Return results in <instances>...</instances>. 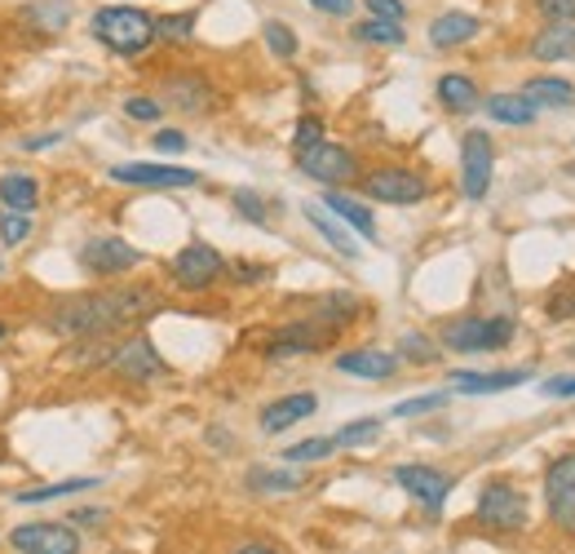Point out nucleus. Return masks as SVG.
<instances>
[{"label": "nucleus", "instance_id": "c756f323", "mask_svg": "<svg viewBox=\"0 0 575 554\" xmlns=\"http://www.w3.org/2000/svg\"><path fill=\"white\" fill-rule=\"evenodd\" d=\"M249 493H262V497H275V493H296L301 484H305V475L296 471V466H253L249 471Z\"/></svg>", "mask_w": 575, "mask_h": 554}, {"label": "nucleus", "instance_id": "cd10ccee", "mask_svg": "<svg viewBox=\"0 0 575 554\" xmlns=\"http://www.w3.org/2000/svg\"><path fill=\"white\" fill-rule=\"evenodd\" d=\"M0 204L13 213H36L40 209V178L22 173V169L0 173Z\"/></svg>", "mask_w": 575, "mask_h": 554}, {"label": "nucleus", "instance_id": "9d476101", "mask_svg": "<svg viewBox=\"0 0 575 554\" xmlns=\"http://www.w3.org/2000/svg\"><path fill=\"white\" fill-rule=\"evenodd\" d=\"M492 173H496V138L487 129H470L461 138V191L465 200H487L492 191Z\"/></svg>", "mask_w": 575, "mask_h": 554}, {"label": "nucleus", "instance_id": "473e14b6", "mask_svg": "<svg viewBox=\"0 0 575 554\" xmlns=\"http://www.w3.org/2000/svg\"><path fill=\"white\" fill-rule=\"evenodd\" d=\"M98 480H62V484H44V488H22L13 493L18 506H40V502H58V497H75V493H93Z\"/></svg>", "mask_w": 575, "mask_h": 554}, {"label": "nucleus", "instance_id": "a18cd8bd", "mask_svg": "<svg viewBox=\"0 0 575 554\" xmlns=\"http://www.w3.org/2000/svg\"><path fill=\"white\" fill-rule=\"evenodd\" d=\"M367 18H385V22H407V4L403 0H363Z\"/></svg>", "mask_w": 575, "mask_h": 554}, {"label": "nucleus", "instance_id": "bb28decb", "mask_svg": "<svg viewBox=\"0 0 575 554\" xmlns=\"http://www.w3.org/2000/svg\"><path fill=\"white\" fill-rule=\"evenodd\" d=\"M483 111H487V120H496V124H510V129H527V124H536V107L514 89V93H487L483 98Z\"/></svg>", "mask_w": 575, "mask_h": 554}, {"label": "nucleus", "instance_id": "a19ab883", "mask_svg": "<svg viewBox=\"0 0 575 554\" xmlns=\"http://www.w3.org/2000/svg\"><path fill=\"white\" fill-rule=\"evenodd\" d=\"M447 400H452V391H430V395H416V400H399L394 417H425V413L447 409Z\"/></svg>", "mask_w": 575, "mask_h": 554}, {"label": "nucleus", "instance_id": "c85d7f7f", "mask_svg": "<svg viewBox=\"0 0 575 554\" xmlns=\"http://www.w3.org/2000/svg\"><path fill=\"white\" fill-rule=\"evenodd\" d=\"M310 315H319L323 324H332L336 333H345L350 324H359L363 302H359L354 293H323V298H314V302H310Z\"/></svg>", "mask_w": 575, "mask_h": 554}, {"label": "nucleus", "instance_id": "4468645a", "mask_svg": "<svg viewBox=\"0 0 575 554\" xmlns=\"http://www.w3.org/2000/svg\"><path fill=\"white\" fill-rule=\"evenodd\" d=\"M545 506H549V520L567 537H575V453L549 457V466H545Z\"/></svg>", "mask_w": 575, "mask_h": 554}, {"label": "nucleus", "instance_id": "ddd939ff", "mask_svg": "<svg viewBox=\"0 0 575 554\" xmlns=\"http://www.w3.org/2000/svg\"><path fill=\"white\" fill-rule=\"evenodd\" d=\"M111 182L120 187H142V191H182V187H195L200 173L186 169V164H151V160H129V164H115L107 173Z\"/></svg>", "mask_w": 575, "mask_h": 554}, {"label": "nucleus", "instance_id": "49530a36", "mask_svg": "<svg viewBox=\"0 0 575 554\" xmlns=\"http://www.w3.org/2000/svg\"><path fill=\"white\" fill-rule=\"evenodd\" d=\"M541 395H545V400H575V373L545 377V382H541Z\"/></svg>", "mask_w": 575, "mask_h": 554}, {"label": "nucleus", "instance_id": "aec40b11", "mask_svg": "<svg viewBox=\"0 0 575 554\" xmlns=\"http://www.w3.org/2000/svg\"><path fill=\"white\" fill-rule=\"evenodd\" d=\"M532 382V369H496V373H474V369H456L447 377V391H465V395H496V391H514Z\"/></svg>", "mask_w": 575, "mask_h": 554}, {"label": "nucleus", "instance_id": "dca6fc26", "mask_svg": "<svg viewBox=\"0 0 575 554\" xmlns=\"http://www.w3.org/2000/svg\"><path fill=\"white\" fill-rule=\"evenodd\" d=\"M394 484H399L407 497H416L425 511H443L447 497H452V488H456L452 475H443V471H434V466H421V462L394 466Z\"/></svg>", "mask_w": 575, "mask_h": 554}, {"label": "nucleus", "instance_id": "2f4dec72", "mask_svg": "<svg viewBox=\"0 0 575 554\" xmlns=\"http://www.w3.org/2000/svg\"><path fill=\"white\" fill-rule=\"evenodd\" d=\"M350 36H354L359 44H376V49H399V44H407L403 22H385V18H363V22H354Z\"/></svg>", "mask_w": 575, "mask_h": 554}, {"label": "nucleus", "instance_id": "0eeeda50", "mask_svg": "<svg viewBox=\"0 0 575 554\" xmlns=\"http://www.w3.org/2000/svg\"><path fill=\"white\" fill-rule=\"evenodd\" d=\"M359 191L372 204H421L430 200V178L407 164H376V169H363Z\"/></svg>", "mask_w": 575, "mask_h": 554}, {"label": "nucleus", "instance_id": "7c9ffc66", "mask_svg": "<svg viewBox=\"0 0 575 554\" xmlns=\"http://www.w3.org/2000/svg\"><path fill=\"white\" fill-rule=\"evenodd\" d=\"M195 27H200V9H173V13H155V40L160 44H191L195 40Z\"/></svg>", "mask_w": 575, "mask_h": 554}, {"label": "nucleus", "instance_id": "4c0bfd02", "mask_svg": "<svg viewBox=\"0 0 575 554\" xmlns=\"http://www.w3.org/2000/svg\"><path fill=\"white\" fill-rule=\"evenodd\" d=\"M120 111H124L133 124H160V120H164V102H160L155 93H129V98L120 102Z\"/></svg>", "mask_w": 575, "mask_h": 554}, {"label": "nucleus", "instance_id": "4be33fe9", "mask_svg": "<svg viewBox=\"0 0 575 554\" xmlns=\"http://www.w3.org/2000/svg\"><path fill=\"white\" fill-rule=\"evenodd\" d=\"M434 98H438V107L452 111V115H470V111L483 107V89H478V80L465 75V71H443V75L434 80Z\"/></svg>", "mask_w": 575, "mask_h": 554}, {"label": "nucleus", "instance_id": "3c124183", "mask_svg": "<svg viewBox=\"0 0 575 554\" xmlns=\"http://www.w3.org/2000/svg\"><path fill=\"white\" fill-rule=\"evenodd\" d=\"M107 520V511H98V506H80V511H71V528H93V524H102Z\"/></svg>", "mask_w": 575, "mask_h": 554}, {"label": "nucleus", "instance_id": "f257e3e1", "mask_svg": "<svg viewBox=\"0 0 575 554\" xmlns=\"http://www.w3.org/2000/svg\"><path fill=\"white\" fill-rule=\"evenodd\" d=\"M155 311H164L160 289H151V284H111V289L58 298L44 311V329L53 338H67V342H89V338H115L124 329H138Z\"/></svg>", "mask_w": 575, "mask_h": 554}, {"label": "nucleus", "instance_id": "ea45409f", "mask_svg": "<svg viewBox=\"0 0 575 554\" xmlns=\"http://www.w3.org/2000/svg\"><path fill=\"white\" fill-rule=\"evenodd\" d=\"M323 138H327V129H323V115H314V111L296 115V124H292V155H296V151H310V147H319Z\"/></svg>", "mask_w": 575, "mask_h": 554}, {"label": "nucleus", "instance_id": "412c9836", "mask_svg": "<svg viewBox=\"0 0 575 554\" xmlns=\"http://www.w3.org/2000/svg\"><path fill=\"white\" fill-rule=\"evenodd\" d=\"M536 111H567L575 107V84L558 71H541V75H527L523 89H518Z\"/></svg>", "mask_w": 575, "mask_h": 554}, {"label": "nucleus", "instance_id": "f8f14e48", "mask_svg": "<svg viewBox=\"0 0 575 554\" xmlns=\"http://www.w3.org/2000/svg\"><path fill=\"white\" fill-rule=\"evenodd\" d=\"M142 262H147V253L133 249V244L120 240V235H98V240H89V244L80 249V266H84L93 280H120V275H129V271L142 266Z\"/></svg>", "mask_w": 575, "mask_h": 554}, {"label": "nucleus", "instance_id": "6e6d98bb", "mask_svg": "<svg viewBox=\"0 0 575 554\" xmlns=\"http://www.w3.org/2000/svg\"><path fill=\"white\" fill-rule=\"evenodd\" d=\"M4 338H9V324H4V320H0V342H4Z\"/></svg>", "mask_w": 575, "mask_h": 554}, {"label": "nucleus", "instance_id": "1a4fd4ad", "mask_svg": "<svg viewBox=\"0 0 575 554\" xmlns=\"http://www.w3.org/2000/svg\"><path fill=\"white\" fill-rule=\"evenodd\" d=\"M341 333L332 324H323L319 315H301V320H288L280 324L266 342H262V355L266 360H296V355H314L323 346H332Z\"/></svg>", "mask_w": 575, "mask_h": 554}, {"label": "nucleus", "instance_id": "603ef678", "mask_svg": "<svg viewBox=\"0 0 575 554\" xmlns=\"http://www.w3.org/2000/svg\"><path fill=\"white\" fill-rule=\"evenodd\" d=\"M231 554H284V551L271 546V542H244V546H235Z\"/></svg>", "mask_w": 575, "mask_h": 554}, {"label": "nucleus", "instance_id": "f704fd0d", "mask_svg": "<svg viewBox=\"0 0 575 554\" xmlns=\"http://www.w3.org/2000/svg\"><path fill=\"white\" fill-rule=\"evenodd\" d=\"M403 364H416V369H430L438 364V342L430 333H403L399 338V351H394Z\"/></svg>", "mask_w": 575, "mask_h": 554}, {"label": "nucleus", "instance_id": "09e8293b", "mask_svg": "<svg viewBox=\"0 0 575 554\" xmlns=\"http://www.w3.org/2000/svg\"><path fill=\"white\" fill-rule=\"evenodd\" d=\"M231 275H235L240 284H262V280H271V266H258V262H235V266H231Z\"/></svg>", "mask_w": 575, "mask_h": 554}, {"label": "nucleus", "instance_id": "5701e85b", "mask_svg": "<svg viewBox=\"0 0 575 554\" xmlns=\"http://www.w3.org/2000/svg\"><path fill=\"white\" fill-rule=\"evenodd\" d=\"M75 18V4L71 0H22L18 9V22L31 27L36 36H62Z\"/></svg>", "mask_w": 575, "mask_h": 554}, {"label": "nucleus", "instance_id": "4d7b16f0", "mask_svg": "<svg viewBox=\"0 0 575 554\" xmlns=\"http://www.w3.org/2000/svg\"><path fill=\"white\" fill-rule=\"evenodd\" d=\"M0 275H4V262H0Z\"/></svg>", "mask_w": 575, "mask_h": 554}, {"label": "nucleus", "instance_id": "72a5a7b5", "mask_svg": "<svg viewBox=\"0 0 575 554\" xmlns=\"http://www.w3.org/2000/svg\"><path fill=\"white\" fill-rule=\"evenodd\" d=\"M262 40H266V49H271L280 62H292V58L301 53V36L288 27L284 18H266V22H262Z\"/></svg>", "mask_w": 575, "mask_h": 554}, {"label": "nucleus", "instance_id": "423d86ee", "mask_svg": "<svg viewBox=\"0 0 575 554\" xmlns=\"http://www.w3.org/2000/svg\"><path fill=\"white\" fill-rule=\"evenodd\" d=\"M169 275H173V284H178L182 293H209V289H218V284L231 275V262H226L222 249H213L209 240H191L186 249L173 253Z\"/></svg>", "mask_w": 575, "mask_h": 554}, {"label": "nucleus", "instance_id": "6ab92c4d", "mask_svg": "<svg viewBox=\"0 0 575 554\" xmlns=\"http://www.w3.org/2000/svg\"><path fill=\"white\" fill-rule=\"evenodd\" d=\"M314 413H319V395L292 391V395H280L275 404L262 409L258 426H262V435H284L288 426H296V422H305V417H314Z\"/></svg>", "mask_w": 575, "mask_h": 554}, {"label": "nucleus", "instance_id": "58836bf2", "mask_svg": "<svg viewBox=\"0 0 575 554\" xmlns=\"http://www.w3.org/2000/svg\"><path fill=\"white\" fill-rule=\"evenodd\" d=\"M332 440H336V449H363V444H376V440H381V417H359V422L341 426Z\"/></svg>", "mask_w": 575, "mask_h": 554}, {"label": "nucleus", "instance_id": "8fccbe9b", "mask_svg": "<svg viewBox=\"0 0 575 554\" xmlns=\"http://www.w3.org/2000/svg\"><path fill=\"white\" fill-rule=\"evenodd\" d=\"M354 4H359V0H310V9L323 13V18H350Z\"/></svg>", "mask_w": 575, "mask_h": 554}, {"label": "nucleus", "instance_id": "e433bc0d", "mask_svg": "<svg viewBox=\"0 0 575 554\" xmlns=\"http://www.w3.org/2000/svg\"><path fill=\"white\" fill-rule=\"evenodd\" d=\"M231 204H235V213H240L244 222H253V226H271V204H266V195H262V191L240 187V191L231 195Z\"/></svg>", "mask_w": 575, "mask_h": 554}, {"label": "nucleus", "instance_id": "393cba45", "mask_svg": "<svg viewBox=\"0 0 575 554\" xmlns=\"http://www.w3.org/2000/svg\"><path fill=\"white\" fill-rule=\"evenodd\" d=\"M323 209L327 213H336L350 231H359L363 240H376L381 231H376V218H372V209L363 204V200H354V195H345V191H336V187H323Z\"/></svg>", "mask_w": 575, "mask_h": 554}, {"label": "nucleus", "instance_id": "2eb2a0df", "mask_svg": "<svg viewBox=\"0 0 575 554\" xmlns=\"http://www.w3.org/2000/svg\"><path fill=\"white\" fill-rule=\"evenodd\" d=\"M9 546L18 554H80V533L71 524H18L9 533Z\"/></svg>", "mask_w": 575, "mask_h": 554}, {"label": "nucleus", "instance_id": "7ed1b4c3", "mask_svg": "<svg viewBox=\"0 0 575 554\" xmlns=\"http://www.w3.org/2000/svg\"><path fill=\"white\" fill-rule=\"evenodd\" d=\"M155 98L164 102V111H182V115H213L222 107V89L204 67H169L155 80Z\"/></svg>", "mask_w": 575, "mask_h": 554}, {"label": "nucleus", "instance_id": "c03bdc74", "mask_svg": "<svg viewBox=\"0 0 575 554\" xmlns=\"http://www.w3.org/2000/svg\"><path fill=\"white\" fill-rule=\"evenodd\" d=\"M541 22H575V0H532Z\"/></svg>", "mask_w": 575, "mask_h": 554}, {"label": "nucleus", "instance_id": "5fc2aeb1", "mask_svg": "<svg viewBox=\"0 0 575 554\" xmlns=\"http://www.w3.org/2000/svg\"><path fill=\"white\" fill-rule=\"evenodd\" d=\"M4 462H9V449H4V440H0V466H4Z\"/></svg>", "mask_w": 575, "mask_h": 554}, {"label": "nucleus", "instance_id": "9b49d317", "mask_svg": "<svg viewBox=\"0 0 575 554\" xmlns=\"http://www.w3.org/2000/svg\"><path fill=\"white\" fill-rule=\"evenodd\" d=\"M107 373L120 377V382H129V386H147V382L164 377L169 364H164V355L155 351V342H151L147 333H133V338L115 342V355H111Z\"/></svg>", "mask_w": 575, "mask_h": 554}, {"label": "nucleus", "instance_id": "864d4df0", "mask_svg": "<svg viewBox=\"0 0 575 554\" xmlns=\"http://www.w3.org/2000/svg\"><path fill=\"white\" fill-rule=\"evenodd\" d=\"M53 142H62V133H49V138H27L22 147H27V151H40V147H53Z\"/></svg>", "mask_w": 575, "mask_h": 554}, {"label": "nucleus", "instance_id": "de8ad7c7", "mask_svg": "<svg viewBox=\"0 0 575 554\" xmlns=\"http://www.w3.org/2000/svg\"><path fill=\"white\" fill-rule=\"evenodd\" d=\"M545 315H549V320H575V289L554 293V298L545 302Z\"/></svg>", "mask_w": 575, "mask_h": 554}, {"label": "nucleus", "instance_id": "a211bd4d", "mask_svg": "<svg viewBox=\"0 0 575 554\" xmlns=\"http://www.w3.org/2000/svg\"><path fill=\"white\" fill-rule=\"evenodd\" d=\"M425 36H430V44L443 49V53H447V49H465V44H474V40L483 36V18H474V13H465V9H447V13L430 18Z\"/></svg>", "mask_w": 575, "mask_h": 554}, {"label": "nucleus", "instance_id": "20e7f679", "mask_svg": "<svg viewBox=\"0 0 575 554\" xmlns=\"http://www.w3.org/2000/svg\"><path fill=\"white\" fill-rule=\"evenodd\" d=\"M518 333V320L514 315H461V320H447L438 342L456 355H483V351H505Z\"/></svg>", "mask_w": 575, "mask_h": 554}, {"label": "nucleus", "instance_id": "f3484780", "mask_svg": "<svg viewBox=\"0 0 575 554\" xmlns=\"http://www.w3.org/2000/svg\"><path fill=\"white\" fill-rule=\"evenodd\" d=\"M399 355L394 351H376V346H354V351H341L336 360H332V369L336 373H345V377H363V382H390L394 373H399Z\"/></svg>", "mask_w": 575, "mask_h": 554}, {"label": "nucleus", "instance_id": "c9c22d12", "mask_svg": "<svg viewBox=\"0 0 575 554\" xmlns=\"http://www.w3.org/2000/svg\"><path fill=\"white\" fill-rule=\"evenodd\" d=\"M332 453H336V440L332 435H314V440H301V444L284 449V462L288 466H310V462H323Z\"/></svg>", "mask_w": 575, "mask_h": 554}, {"label": "nucleus", "instance_id": "a878e982", "mask_svg": "<svg viewBox=\"0 0 575 554\" xmlns=\"http://www.w3.org/2000/svg\"><path fill=\"white\" fill-rule=\"evenodd\" d=\"M301 213H305V222H310V226H314V231H319V235L327 240V249H332V253H341V258H350V262H354V258L363 253V249H359V244L350 240L345 222H341L336 213H327L323 204H301Z\"/></svg>", "mask_w": 575, "mask_h": 554}, {"label": "nucleus", "instance_id": "39448f33", "mask_svg": "<svg viewBox=\"0 0 575 554\" xmlns=\"http://www.w3.org/2000/svg\"><path fill=\"white\" fill-rule=\"evenodd\" d=\"M474 520L487 524L492 533H523L527 520H532V506H527V493L514 484V480H487L483 493H478V506H474Z\"/></svg>", "mask_w": 575, "mask_h": 554}, {"label": "nucleus", "instance_id": "b1692460", "mask_svg": "<svg viewBox=\"0 0 575 554\" xmlns=\"http://www.w3.org/2000/svg\"><path fill=\"white\" fill-rule=\"evenodd\" d=\"M527 53H532L536 62H549V67L575 62V22H545V27L527 40Z\"/></svg>", "mask_w": 575, "mask_h": 554}, {"label": "nucleus", "instance_id": "37998d69", "mask_svg": "<svg viewBox=\"0 0 575 554\" xmlns=\"http://www.w3.org/2000/svg\"><path fill=\"white\" fill-rule=\"evenodd\" d=\"M151 147H155L160 155H182V151L191 147V138H186L182 129H160V124H155V133H151Z\"/></svg>", "mask_w": 575, "mask_h": 554}, {"label": "nucleus", "instance_id": "79ce46f5", "mask_svg": "<svg viewBox=\"0 0 575 554\" xmlns=\"http://www.w3.org/2000/svg\"><path fill=\"white\" fill-rule=\"evenodd\" d=\"M27 235H31V213L0 209V244H4V249H18Z\"/></svg>", "mask_w": 575, "mask_h": 554}, {"label": "nucleus", "instance_id": "f03ea898", "mask_svg": "<svg viewBox=\"0 0 575 554\" xmlns=\"http://www.w3.org/2000/svg\"><path fill=\"white\" fill-rule=\"evenodd\" d=\"M89 31L115 58H142L151 44H160L155 40V13L138 9V4H102L89 18Z\"/></svg>", "mask_w": 575, "mask_h": 554}, {"label": "nucleus", "instance_id": "6e6552de", "mask_svg": "<svg viewBox=\"0 0 575 554\" xmlns=\"http://www.w3.org/2000/svg\"><path fill=\"white\" fill-rule=\"evenodd\" d=\"M296 169H301L310 182H319V187H336V191L363 178L359 155H354L345 142H332V138H323V142H319V147H310V151H296Z\"/></svg>", "mask_w": 575, "mask_h": 554}]
</instances>
